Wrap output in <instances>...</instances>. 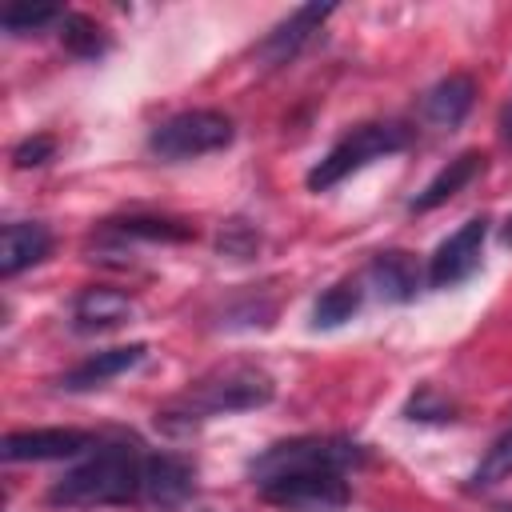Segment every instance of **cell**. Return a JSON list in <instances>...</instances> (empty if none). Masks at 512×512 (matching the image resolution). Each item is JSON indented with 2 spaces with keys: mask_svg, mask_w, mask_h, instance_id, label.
I'll list each match as a JSON object with an SVG mask.
<instances>
[{
  "mask_svg": "<svg viewBox=\"0 0 512 512\" xmlns=\"http://www.w3.org/2000/svg\"><path fill=\"white\" fill-rule=\"evenodd\" d=\"M272 396H276V380L260 364L228 360V364H216L204 376L188 380V388L176 392L156 412V424H164V428H192V424L212 420V416L264 408Z\"/></svg>",
  "mask_w": 512,
  "mask_h": 512,
  "instance_id": "cell-1",
  "label": "cell"
},
{
  "mask_svg": "<svg viewBox=\"0 0 512 512\" xmlns=\"http://www.w3.org/2000/svg\"><path fill=\"white\" fill-rule=\"evenodd\" d=\"M140 472H144V456L136 452V444H100L88 460H80L76 468H68L52 488L48 500L64 504V508H96V504H128L140 496Z\"/></svg>",
  "mask_w": 512,
  "mask_h": 512,
  "instance_id": "cell-2",
  "label": "cell"
},
{
  "mask_svg": "<svg viewBox=\"0 0 512 512\" xmlns=\"http://www.w3.org/2000/svg\"><path fill=\"white\" fill-rule=\"evenodd\" d=\"M408 140H412V132H408L404 124H396V120H384V124H356V128H348V132L308 168L304 184H308L312 192H328V188H336L344 176H352L356 168H364V164H372V160H380V156H392V152L408 148Z\"/></svg>",
  "mask_w": 512,
  "mask_h": 512,
  "instance_id": "cell-3",
  "label": "cell"
},
{
  "mask_svg": "<svg viewBox=\"0 0 512 512\" xmlns=\"http://www.w3.org/2000/svg\"><path fill=\"white\" fill-rule=\"evenodd\" d=\"M364 460V448L348 436H296L264 448L252 460V480L268 484L292 472H348Z\"/></svg>",
  "mask_w": 512,
  "mask_h": 512,
  "instance_id": "cell-4",
  "label": "cell"
},
{
  "mask_svg": "<svg viewBox=\"0 0 512 512\" xmlns=\"http://www.w3.org/2000/svg\"><path fill=\"white\" fill-rule=\"evenodd\" d=\"M236 136L232 120L216 108H188V112H176L168 116L164 124L152 128L148 136V152L160 156V160H196V156H208V152H220L228 148Z\"/></svg>",
  "mask_w": 512,
  "mask_h": 512,
  "instance_id": "cell-5",
  "label": "cell"
},
{
  "mask_svg": "<svg viewBox=\"0 0 512 512\" xmlns=\"http://www.w3.org/2000/svg\"><path fill=\"white\" fill-rule=\"evenodd\" d=\"M256 488L268 504L284 512H344L352 500L344 472H292Z\"/></svg>",
  "mask_w": 512,
  "mask_h": 512,
  "instance_id": "cell-6",
  "label": "cell"
},
{
  "mask_svg": "<svg viewBox=\"0 0 512 512\" xmlns=\"http://www.w3.org/2000/svg\"><path fill=\"white\" fill-rule=\"evenodd\" d=\"M484 236H488V216H472L464 220L428 260V284L432 288H456L460 280H468L480 268V252H484Z\"/></svg>",
  "mask_w": 512,
  "mask_h": 512,
  "instance_id": "cell-7",
  "label": "cell"
},
{
  "mask_svg": "<svg viewBox=\"0 0 512 512\" xmlns=\"http://www.w3.org/2000/svg\"><path fill=\"white\" fill-rule=\"evenodd\" d=\"M196 492V472L176 452H152L144 456L140 472V500L156 512H180Z\"/></svg>",
  "mask_w": 512,
  "mask_h": 512,
  "instance_id": "cell-8",
  "label": "cell"
},
{
  "mask_svg": "<svg viewBox=\"0 0 512 512\" xmlns=\"http://www.w3.org/2000/svg\"><path fill=\"white\" fill-rule=\"evenodd\" d=\"M92 448V436L80 428H28V432H8L0 444V456L8 464L20 460H68Z\"/></svg>",
  "mask_w": 512,
  "mask_h": 512,
  "instance_id": "cell-9",
  "label": "cell"
},
{
  "mask_svg": "<svg viewBox=\"0 0 512 512\" xmlns=\"http://www.w3.org/2000/svg\"><path fill=\"white\" fill-rule=\"evenodd\" d=\"M144 356H148V344H120V348H104V352H96V356L80 360L76 368H68V372L60 376V388H68V392L100 388V384L116 380L120 372L136 368Z\"/></svg>",
  "mask_w": 512,
  "mask_h": 512,
  "instance_id": "cell-10",
  "label": "cell"
},
{
  "mask_svg": "<svg viewBox=\"0 0 512 512\" xmlns=\"http://www.w3.org/2000/svg\"><path fill=\"white\" fill-rule=\"evenodd\" d=\"M332 16V4H304V8H296L284 24H276V32H268V40L260 44V56L276 68V64H288L308 40H312V32L324 24Z\"/></svg>",
  "mask_w": 512,
  "mask_h": 512,
  "instance_id": "cell-11",
  "label": "cell"
},
{
  "mask_svg": "<svg viewBox=\"0 0 512 512\" xmlns=\"http://www.w3.org/2000/svg\"><path fill=\"white\" fill-rule=\"evenodd\" d=\"M132 316V300L128 292L120 288H108V284H92L76 296L72 304V328L76 332H108L116 324H124Z\"/></svg>",
  "mask_w": 512,
  "mask_h": 512,
  "instance_id": "cell-12",
  "label": "cell"
},
{
  "mask_svg": "<svg viewBox=\"0 0 512 512\" xmlns=\"http://www.w3.org/2000/svg\"><path fill=\"white\" fill-rule=\"evenodd\" d=\"M52 252V232L36 220H16L4 224L0 232V276H16L32 264H40Z\"/></svg>",
  "mask_w": 512,
  "mask_h": 512,
  "instance_id": "cell-13",
  "label": "cell"
},
{
  "mask_svg": "<svg viewBox=\"0 0 512 512\" xmlns=\"http://www.w3.org/2000/svg\"><path fill=\"white\" fill-rule=\"evenodd\" d=\"M472 100H476V80L464 76V72H456V76H444L440 84L428 88L420 112H424V120H428L432 128H448V132H452V128L472 112Z\"/></svg>",
  "mask_w": 512,
  "mask_h": 512,
  "instance_id": "cell-14",
  "label": "cell"
},
{
  "mask_svg": "<svg viewBox=\"0 0 512 512\" xmlns=\"http://www.w3.org/2000/svg\"><path fill=\"white\" fill-rule=\"evenodd\" d=\"M368 280H372V288L380 292V300L404 304V300H412V296H416V288H420L416 256H412V252H400V248L376 252V256H372V264H368Z\"/></svg>",
  "mask_w": 512,
  "mask_h": 512,
  "instance_id": "cell-15",
  "label": "cell"
},
{
  "mask_svg": "<svg viewBox=\"0 0 512 512\" xmlns=\"http://www.w3.org/2000/svg\"><path fill=\"white\" fill-rule=\"evenodd\" d=\"M480 168H484V156L480 152H460L456 160H448L428 184H424V192L420 196H412V212H432V208H440L448 196H456L464 184H472L476 176H480Z\"/></svg>",
  "mask_w": 512,
  "mask_h": 512,
  "instance_id": "cell-16",
  "label": "cell"
},
{
  "mask_svg": "<svg viewBox=\"0 0 512 512\" xmlns=\"http://www.w3.org/2000/svg\"><path fill=\"white\" fill-rule=\"evenodd\" d=\"M60 40H64V48H68L72 56H80V60H100V56L112 48L108 32H104L92 16H84V12H64V16H60Z\"/></svg>",
  "mask_w": 512,
  "mask_h": 512,
  "instance_id": "cell-17",
  "label": "cell"
},
{
  "mask_svg": "<svg viewBox=\"0 0 512 512\" xmlns=\"http://www.w3.org/2000/svg\"><path fill=\"white\" fill-rule=\"evenodd\" d=\"M360 304H364V288H360L356 280H340V284H332V288L316 300L312 324H316V328H336V324L352 320V316L360 312Z\"/></svg>",
  "mask_w": 512,
  "mask_h": 512,
  "instance_id": "cell-18",
  "label": "cell"
},
{
  "mask_svg": "<svg viewBox=\"0 0 512 512\" xmlns=\"http://www.w3.org/2000/svg\"><path fill=\"white\" fill-rule=\"evenodd\" d=\"M116 236H132V240H192L196 228L184 220H164V216H128V220H112Z\"/></svg>",
  "mask_w": 512,
  "mask_h": 512,
  "instance_id": "cell-19",
  "label": "cell"
},
{
  "mask_svg": "<svg viewBox=\"0 0 512 512\" xmlns=\"http://www.w3.org/2000/svg\"><path fill=\"white\" fill-rule=\"evenodd\" d=\"M508 476H512V428L500 432L492 440V448L480 456V464L472 472V488H492V484H500Z\"/></svg>",
  "mask_w": 512,
  "mask_h": 512,
  "instance_id": "cell-20",
  "label": "cell"
},
{
  "mask_svg": "<svg viewBox=\"0 0 512 512\" xmlns=\"http://www.w3.org/2000/svg\"><path fill=\"white\" fill-rule=\"evenodd\" d=\"M52 20H60V12H56L52 4H8V8L0 12V24H4V32H12V36L40 32V28L52 24Z\"/></svg>",
  "mask_w": 512,
  "mask_h": 512,
  "instance_id": "cell-21",
  "label": "cell"
},
{
  "mask_svg": "<svg viewBox=\"0 0 512 512\" xmlns=\"http://www.w3.org/2000/svg\"><path fill=\"white\" fill-rule=\"evenodd\" d=\"M404 412H408V420H452L456 408H452L448 400H440L432 388H420V392L408 400Z\"/></svg>",
  "mask_w": 512,
  "mask_h": 512,
  "instance_id": "cell-22",
  "label": "cell"
},
{
  "mask_svg": "<svg viewBox=\"0 0 512 512\" xmlns=\"http://www.w3.org/2000/svg\"><path fill=\"white\" fill-rule=\"evenodd\" d=\"M256 240H260V236H256L244 220H228V224H224V232H220V252H224V256L244 260V256L256 248Z\"/></svg>",
  "mask_w": 512,
  "mask_h": 512,
  "instance_id": "cell-23",
  "label": "cell"
},
{
  "mask_svg": "<svg viewBox=\"0 0 512 512\" xmlns=\"http://www.w3.org/2000/svg\"><path fill=\"white\" fill-rule=\"evenodd\" d=\"M52 152H56V140L52 136H28V140H20L12 148V164L16 168H36V164L52 160Z\"/></svg>",
  "mask_w": 512,
  "mask_h": 512,
  "instance_id": "cell-24",
  "label": "cell"
},
{
  "mask_svg": "<svg viewBox=\"0 0 512 512\" xmlns=\"http://www.w3.org/2000/svg\"><path fill=\"white\" fill-rule=\"evenodd\" d=\"M500 140L504 144H512V100L504 104V112H500Z\"/></svg>",
  "mask_w": 512,
  "mask_h": 512,
  "instance_id": "cell-25",
  "label": "cell"
},
{
  "mask_svg": "<svg viewBox=\"0 0 512 512\" xmlns=\"http://www.w3.org/2000/svg\"><path fill=\"white\" fill-rule=\"evenodd\" d=\"M504 244L512 248V216H508V224H504Z\"/></svg>",
  "mask_w": 512,
  "mask_h": 512,
  "instance_id": "cell-26",
  "label": "cell"
}]
</instances>
